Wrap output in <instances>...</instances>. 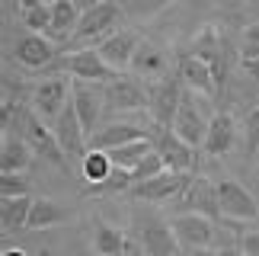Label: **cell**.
<instances>
[{
    "label": "cell",
    "instance_id": "6da1fadb",
    "mask_svg": "<svg viewBox=\"0 0 259 256\" xmlns=\"http://www.w3.org/2000/svg\"><path fill=\"white\" fill-rule=\"evenodd\" d=\"M125 4L122 0H99V4H90L83 10L80 23H77V32L71 38V45L77 48H96L99 42H106L112 32L122 29L125 19Z\"/></svg>",
    "mask_w": 259,
    "mask_h": 256
},
{
    "label": "cell",
    "instance_id": "7a4b0ae2",
    "mask_svg": "<svg viewBox=\"0 0 259 256\" xmlns=\"http://www.w3.org/2000/svg\"><path fill=\"white\" fill-rule=\"evenodd\" d=\"M132 234L144 243V250L151 256H186L183 243L173 231V221H166L163 215H157L151 208L132 211Z\"/></svg>",
    "mask_w": 259,
    "mask_h": 256
},
{
    "label": "cell",
    "instance_id": "3957f363",
    "mask_svg": "<svg viewBox=\"0 0 259 256\" xmlns=\"http://www.w3.org/2000/svg\"><path fill=\"white\" fill-rule=\"evenodd\" d=\"M19 135L29 141V147H32L35 154H42L48 163H55L58 170H67V154L61 151V144H58L55 138V128L45 125V119L38 115L32 106H23V115H19Z\"/></svg>",
    "mask_w": 259,
    "mask_h": 256
},
{
    "label": "cell",
    "instance_id": "277c9868",
    "mask_svg": "<svg viewBox=\"0 0 259 256\" xmlns=\"http://www.w3.org/2000/svg\"><path fill=\"white\" fill-rule=\"evenodd\" d=\"M48 71H61V74H71L74 80H83V83H96V87H106L109 80H115V71L103 61L99 48H77V52L58 58V61L48 67Z\"/></svg>",
    "mask_w": 259,
    "mask_h": 256
},
{
    "label": "cell",
    "instance_id": "5b68a950",
    "mask_svg": "<svg viewBox=\"0 0 259 256\" xmlns=\"http://www.w3.org/2000/svg\"><path fill=\"white\" fill-rule=\"evenodd\" d=\"M214 195H218V211L227 221H253L259 218V202L256 192H250L246 186H240L237 180H214Z\"/></svg>",
    "mask_w": 259,
    "mask_h": 256
},
{
    "label": "cell",
    "instance_id": "8992f818",
    "mask_svg": "<svg viewBox=\"0 0 259 256\" xmlns=\"http://www.w3.org/2000/svg\"><path fill=\"white\" fill-rule=\"evenodd\" d=\"M154 147H157V154L163 157V163H166V170H176V173H192V166L198 163V147H192L189 141H183L176 132H173V125H154Z\"/></svg>",
    "mask_w": 259,
    "mask_h": 256
},
{
    "label": "cell",
    "instance_id": "52a82bcc",
    "mask_svg": "<svg viewBox=\"0 0 259 256\" xmlns=\"http://www.w3.org/2000/svg\"><path fill=\"white\" fill-rule=\"evenodd\" d=\"M183 93H186V83L183 77H160V80H154L147 87V96H151V103H147V109H151V119L154 125H173L176 119V109L179 103H183Z\"/></svg>",
    "mask_w": 259,
    "mask_h": 256
},
{
    "label": "cell",
    "instance_id": "ba28073f",
    "mask_svg": "<svg viewBox=\"0 0 259 256\" xmlns=\"http://www.w3.org/2000/svg\"><path fill=\"white\" fill-rule=\"evenodd\" d=\"M71 93H74V80H67V77L55 74V77H48V80L35 83L29 106H32V109L42 115L45 122H55L58 115H61V109L71 103Z\"/></svg>",
    "mask_w": 259,
    "mask_h": 256
},
{
    "label": "cell",
    "instance_id": "9c48e42d",
    "mask_svg": "<svg viewBox=\"0 0 259 256\" xmlns=\"http://www.w3.org/2000/svg\"><path fill=\"white\" fill-rule=\"evenodd\" d=\"M189 183H192V173L163 170V173H157L154 180L135 183L132 186V195H135L138 202H176Z\"/></svg>",
    "mask_w": 259,
    "mask_h": 256
},
{
    "label": "cell",
    "instance_id": "30bf717a",
    "mask_svg": "<svg viewBox=\"0 0 259 256\" xmlns=\"http://www.w3.org/2000/svg\"><path fill=\"white\" fill-rule=\"evenodd\" d=\"M55 138H58V144H61V151L67 154V160H83L87 151H90V135H87V128L80 125V119H77V109H74V100L61 109V115L55 119Z\"/></svg>",
    "mask_w": 259,
    "mask_h": 256
},
{
    "label": "cell",
    "instance_id": "8fae6325",
    "mask_svg": "<svg viewBox=\"0 0 259 256\" xmlns=\"http://www.w3.org/2000/svg\"><path fill=\"white\" fill-rule=\"evenodd\" d=\"M195 100H198V93H192V90H186V93H183V103H179L176 119H173V132L183 138V141H189L192 147H202L211 119H205L202 106H198Z\"/></svg>",
    "mask_w": 259,
    "mask_h": 256
},
{
    "label": "cell",
    "instance_id": "7c38bea8",
    "mask_svg": "<svg viewBox=\"0 0 259 256\" xmlns=\"http://www.w3.org/2000/svg\"><path fill=\"white\" fill-rule=\"evenodd\" d=\"M176 74L183 77L186 90H192V93H198V96H218V93H221L214 67L208 64V61H202L198 55H192V52H183V55H179Z\"/></svg>",
    "mask_w": 259,
    "mask_h": 256
},
{
    "label": "cell",
    "instance_id": "4fadbf2b",
    "mask_svg": "<svg viewBox=\"0 0 259 256\" xmlns=\"http://www.w3.org/2000/svg\"><path fill=\"white\" fill-rule=\"evenodd\" d=\"M13 58H16L19 67H26V71H48V67L58 61V52H55V42L48 35L29 32L23 38H16Z\"/></svg>",
    "mask_w": 259,
    "mask_h": 256
},
{
    "label": "cell",
    "instance_id": "5bb4252c",
    "mask_svg": "<svg viewBox=\"0 0 259 256\" xmlns=\"http://www.w3.org/2000/svg\"><path fill=\"white\" fill-rule=\"evenodd\" d=\"M103 100L109 109H118V112H138L144 109L147 103H151V96L141 83H138V77H125L118 74L115 80H109L103 87Z\"/></svg>",
    "mask_w": 259,
    "mask_h": 256
},
{
    "label": "cell",
    "instance_id": "9a60e30c",
    "mask_svg": "<svg viewBox=\"0 0 259 256\" xmlns=\"http://www.w3.org/2000/svg\"><path fill=\"white\" fill-rule=\"evenodd\" d=\"M144 38H138V32H132V29H118V32H112L106 38V42H99V55H103V61L112 67L115 74L122 71H132V61H135V52L138 45H141Z\"/></svg>",
    "mask_w": 259,
    "mask_h": 256
},
{
    "label": "cell",
    "instance_id": "2e32d148",
    "mask_svg": "<svg viewBox=\"0 0 259 256\" xmlns=\"http://www.w3.org/2000/svg\"><path fill=\"white\" fill-rule=\"evenodd\" d=\"M173 231L183 250H195V247H211L214 243V218L208 215H195V211H183L173 218Z\"/></svg>",
    "mask_w": 259,
    "mask_h": 256
},
{
    "label": "cell",
    "instance_id": "e0dca14e",
    "mask_svg": "<svg viewBox=\"0 0 259 256\" xmlns=\"http://www.w3.org/2000/svg\"><path fill=\"white\" fill-rule=\"evenodd\" d=\"M183 211L221 218V211H218V195H214V183H208L205 176H192V183H189L183 189V195L176 199V215H183Z\"/></svg>",
    "mask_w": 259,
    "mask_h": 256
},
{
    "label": "cell",
    "instance_id": "ac0fdd59",
    "mask_svg": "<svg viewBox=\"0 0 259 256\" xmlns=\"http://www.w3.org/2000/svg\"><path fill=\"white\" fill-rule=\"evenodd\" d=\"M74 109H77V119L87 128V135H93L99 128V115H103V90H96V83H83V80H74Z\"/></svg>",
    "mask_w": 259,
    "mask_h": 256
},
{
    "label": "cell",
    "instance_id": "d6986e66",
    "mask_svg": "<svg viewBox=\"0 0 259 256\" xmlns=\"http://www.w3.org/2000/svg\"><path fill=\"white\" fill-rule=\"evenodd\" d=\"M234 141H237V122H234V115L231 112H214L211 115V125H208L202 151L208 157H224L234 147Z\"/></svg>",
    "mask_w": 259,
    "mask_h": 256
},
{
    "label": "cell",
    "instance_id": "ffe728a7",
    "mask_svg": "<svg viewBox=\"0 0 259 256\" xmlns=\"http://www.w3.org/2000/svg\"><path fill=\"white\" fill-rule=\"evenodd\" d=\"M138 138H147V132L141 125H132V122H112V125H103L90 135V147L93 151H115L128 141H138Z\"/></svg>",
    "mask_w": 259,
    "mask_h": 256
},
{
    "label": "cell",
    "instance_id": "44dd1931",
    "mask_svg": "<svg viewBox=\"0 0 259 256\" xmlns=\"http://www.w3.org/2000/svg\"><path fill=\"white\" fill-rule=\"evenodd\" d=\"M32 195H19V199H4L0 202V231L4 237L29 231V211H32Z\"/></svg>",
    "mask_w": 259,
    "mask_h": 256
},
{
    "label": "cell",
    "instance_id": "7402d4cb",
    "mask_svg": "<svg viewBox=\"0 0 259 256\" xmlns=\"http://www.w3.org/2000/svg\"><path fill=\"white\" fill-rule=\"evenodd\" d=\"M189 52L198 55L202 61H208L214 67V74H218V87H224V58H221V35H218V29L214 26H205L202 32H198L192 38V45H189Z\"/></svg>",
    "mask_w": 259,
    "mask_h": 256
},
{
    "label": "cell",
    "instance_id": "603a6c76",
    "mask_svg": "<svg viewBox=\"0 0 259 256\" xmlns=\"http://www.w3.org/2000/svg\"><path fill=\"white\" fill-rule=\"evenodd\" d=\"M166 67H170V61H166V55L157 48L154 42H141L135 52V61H132V71L135 77H144V80H160V77H166Z\"/></svg>",
    "mask_w": 259,
    "mask_h": 256
},
{
    "label": "cell",
    "instance_id": "cb8c5ba5",
    "mask_svg": "<svg viewBox=\"0 0 259 256\" xmlns=\"http://www.w3.org/2000/svg\"><path fill=\"white\" fill-rule=\"evenodd\" d=\"M80 16L83 13L77 10L74 0H55L52 4V29H48V38H52V42H71Z\"/></svg>",
    "mask_w": 259,
    "mask_h": 256
},
{
    "label": "cell",
    "instance_id": "d4e9b609",
    "mask_svg": "<svg viewBox=\"0 0 259 256\" xmlns=\"http://www.w3.org/2000/svg\"><path fill=\"white\" fill-rule=\"evenodd\" d=\"M32 147L23 135H4L0 144V173H23L32 163Z\"/></svg>",
    "mask_w": 259,
    "mask_h": 256
},
{
    "label": "cell",
    "instance_id": "484cf974",
    "mask_svg": "<svg viewBox=\"0 0 259 256\" xmlns=\"http://www.w3.org/2000/svg\"><path fill=\"white\" fill-rule=\"evenodd\" d=\"M61 221H67L64 205H58L52 199H35L32 202V211H29V231H48V228H58Z\"/></svg>",
    "mask_w": 259,
    "mask_h": 256
},
{
    "label": "cell",
    "instance_id": "4316f807",
    "mask_svg": "<svg viewBox=\"0 0 259 256\" xmlns=\"http://www.w3.org/2000/svg\"><path fill=\"white\" fill-rule=\"evenodd\" d=\"M154 138H138V141H128L122 147H115V151H109V157H112V166H125V170H135L138 163L144 160L147 154H154Z\"/></svg>",
    "mask_w": 259,
    "mask_h": 256
},
{
    "label": "cell",
    "instance_id": "83f0119b",
    "mask_svg": "<svg viewBox=\"0 0 259 256\" xmlns=\"http://www.w3.org/2000/svg\"><path fill=\"white\" fill-rule=\"evenodd\" d=\"M125 240H128V234L122 228L106 224V221H96V234H93V250L96 253H103V256H122Z\"/></svg>",
    "mask_w": 259,
    "mask_h": 256
},
{
    "label": "cell",
    "instance_id": "f1b7e54d",
    "mask_svg": "<svg viewBox=\"0 0 259 256\" xmlns=\"http://www.w3.org/2000/svg\"><path fill=\"white\" fill-rule=\"evenodd\" d=\"M80 173L90 186H99L112 173V157H109V151H93V147H90L87 157L80 160Z\"/></svg>",
    "mask_w": 259,
    "mask_h": 256
},
{
    "label": "cell",
    "instance_id": "f546056e",
    "mask_svg": "<svg viewBox=\"0 0 259 256\" xmlns=\"http://www.w3.org/2000/svg\"><path fill=\"white\" fill-rule=\"evenodd\" d=\"M19 19H23V26L29 32L48 35V29H52V4H35V7L19 10Z\"/></svg>",
    "mask_w": 259,
    "mask_h": 256
},
{
    "label": "cell",
    "instance_id": "4dcf8cb0",
    "mask_svg": "<svg viewBox=\"0 0 259 256\" xmlns=\"http://www.w3.org/2000/svg\"><path fill=\"white\" fill-rule=\"evenodd\" d=\"M132 186H135L132 170H125V166H112V173H109L99 186H90V192H96V195H103V192H132Z\"/></svg>",
    "mask_w": 259,
    "mask_h": 256
},
{
    "label": "cell",
    "instance_id": "1f68e13d",
    "mask_svg": "<svg viewBox=\"0 0 259 256\" xmlns=\"http://www.w3.org/2000/svg\"><path fill=\"white\" fill-rule=\"evenodd\" d=\"M122 4H125V13L128 16L147 19V16L160 13V10H166L170 4H176V0H122Z\"/></svg>",
    "mask_w": 259,
    "mask_h": 256
},
{
    "label": "cell",
    "instance_id": "d6a6232c",
    "mask_svg": "<svg viewBox=\"0 0 259 256\" xmlns=\"http://www.w3.org/2000/svg\"><path fill=\"white\" fill-rule=\"evenodd\" d=\"M29 195V180L23 173H0V199H19Z\"/></svg>",
    "mask_w": 259,
    "mask_h": 256
},
{
    "label": "cell",
    "instance_id": "836d02e7",
    "mask_svg": "<svg viewBox=\"0 0 259 256\" xmlns=\"http://www.w3.org/2000/svg\"><path fill=\"white\" fill-rule=\"evenodd\" d=\"M163 170H166L163 157L154 151V154H147L144 160L135 166V170H132V176H135V183H144V180H154V176H157V173H163Z\"/></svg>",
    "mask_w": 259,
    "mask_h": 256
},
{
    "label": "cell",
    "instance_id": "e575fe53",
    "mask_svg": "<svg viewBox=\"0 0 259 256\" xmlns=\"http://www.w3.org/2000/svg\"><path fill=\"white\" fill-rule=\"evenodd\" d=\"M240 55H243V61H256L259 58V26H246L243 42H240Z\"/></svg>",
    "mask_w": 259,
    "mask_h": 256
},
{
    "label": "cell",
    "instance_id": "d590c367",
    "mask_svg": "<svg viewBox=\"0 0 259 256\" xmlns=\"http://www.w3.org/2000/svg\"><path fill=\"white\" fill-rule=\"evenodd\" d=\"M246 154H259V106L246 115Z\"/></svg>",
    "mask_w": 259,
    "mask_h": 256
},
{
    "label": "cell",
    "instance_id": "8d00e7d4",
    "mask_svg": "<svg viewBox=\"0 0 259 256\" xmlns=\"http://www.w3.org/2000/svg\"><path fill=\"white\" fill-rule=\"evenodd\" d=\"M240 250L246 256H259V231H250L246 237H240Z\"/></svg>",
    "mask_w": 259,
    "mask_h": 256
},
{
    "label": "cell",
    "instance_id": "74e56055",
    "mask_svg": "<svg viewBox=\"0 0 259 256\" xmlns=\"http://www.w3.org/2000/svg\"><path fill=\"white\" fill-rule=\"evenodd\" d=\"M122 256H151L144 250V243L135 237V234H128V240H125V250H122Z\"/></svg>",
    "mask_w": 259,
    "mask_h": 256
},
{
    "label": "cell",
    "instance_id": "f35d334b",
    "mask_svg": "<svg viewBox=\"0 0 259 256\" xmlns=\"http://www.w3.org/2000/svg\"><path fill=\"white\" fill-rule=\"evenodd\" d=\"M243 71H246V77H250V80L259 87V58H256V61H243Z\"/></svg>",
    "mask_w": 259,
    "mask_h": 256
},
{
    "label": "cell",
    "instance_id": "ab89813d",
    "mask_svg": "<svg viewBox=\"0 0 259 256\" xmlns=\"http://www.w3.org/2000/svg\"><path fill=\"white\" fill-rule=\"evenodd\" d=\"M186 256H221V250H211V247H195V250H186Z\"/></svg>",
    "mask_w": 259,
    "mask_h": 256
},
{
    "label": "cell",
    "instance_id": "60d3db41",
    "mask_svg": "<svg viewBox=\"0 0 259 256\" xmlns=\"http://www.w3.org/2000/svg\"><path fill=\"white\" fill-rule=\"evenodd\" d=\"M0 256H29V253H26V250H19V247H7Z\"/></svg>",
    "mask_w": 259,
    "mask_h": 256
},
{
    "label": "cell",
    "instance_id": "b9f144b4",
    "mask_svg": "<svg viewBox=\"0 0 259 256\" xmlns=\"http://www.w3.org/2000/svg\"><path fill=\"white\" fill-rule=\"evenodd\" d=\"M221 256H246L240 247H227V250H221Z\"/></svg>",
    "mask_w": 259,
    "mask_h": 256
},
{
    "label": "cell",
    "instance_id": "7bdbcfd3",
    "mask_svg": "<svg viewBox=\"0 0 259 256\" xmlns=\"http://www.w3.org/2000/svg\"><path fill=\"white\" fill-rule=\"evenodd\" d=\"M35 4H42V0H16V7H19V10H26V7H35Z\"/></svg>",
    "mask_w": 259,
    "mask_h": 256
},
{
    "label": "cell",
    "instance_id": "ee69618b",
    "mask_svg": "<svg viewBox=\"0 0 259 256\" xmlns=\"http://www.w3.org/2000/svg\"><path fill=\"white\" fill-rule=\"evenodd\" d=\"M256 202H259V186H256Z\"/></svg>",
    "mask_w": 259,
    "mask_h": 256
},
{
    "label": "cell",
    "instance_id": "f6af8a7d",
    "mask_svg": "<svg viewBox=\"0 0 259 256\" xmlns=\"http://www.w3.org/2000/svg\"><path fill=\"white\" fill-rule=\"evenodd\" d=\"M42 4H55V0H42Z\"/></svg>",
    "mask_w": 259,
    "mask_h": 256
},
{
    "label": "cell",
    "instance_id": "bcb514c9",
    "mask_svg": "<svg viewBox=\"0 0 259 256\" xmlns=\"http://www.w3.org/2000/svg\"><path fill=\"white\" fill-rule=\"evenodd\" d=\"M90 4H99V0H90Z\"/></svg>",
    "mask_w": 259,
    "mask_h": 256
},
{
    "label": "cell",
    "instance_id": "7dc6e473",
    "mask_svg": "<svg viewBox=\"0 0 259 256\" xmlns=\"http://www.w3.org/2000/svg\"><path fill=\"white\" fill-rule=\"evenodd\" d=\"M96 256H103V253H96Z\"/></svg>",
    "mask_w": 259,
    "mask_h": 256
}]
</instances>
